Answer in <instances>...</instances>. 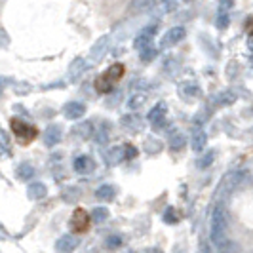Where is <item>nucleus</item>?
<instances>
[{"label":"nucleus","mask_w":253,"mask_h":253,"mask_svg":"<svg viewBox=\"0 0 253 253\" xmlns=\"http://www.w3.org/2000/svg\"><path fill=\"white\" fill-rule=\"evenodd\" d=\"M185 143H187V137H185L183 133H179V131H173V133H171V137H169V147H171L173 151H181V149L185 147Z\"/></svg>","instance_id":"nucleus-21"},{"label":"nucleus","mask_w":253,"mask_h":253,"mask_svg":"<svg viewBox=\"0 0 253 253\" xmlns=\"http://www.w3.org/2000/svg\"><path fill=\"white\" fill-rule=\"evenodd\" d=\"M206 143H208V137L202 129H194L192 131V137H190V145H192V151L194 152H202L206 149Z\"/></svg>","instance_id":"nucleus-13"},{"label":"nucleus","mask_w":253,"mask_h":253,"mask_svg":"<svg viewBox=\"0 0 253 253\" xmlns=\"http://www.w3.org/2000/svg\"><path fill=\"white\" fill-rule=\"evenodd\" d=\"M183 38H185V29H183V27H173V29H169L164 35L162 46H173V44L181 42Z\"/></svg>","instance_id":"nucleus-8"},{"label":"nucleus","mask_w":253,"mask_h":253,"mask_svg":"<svg viewBox=\"0 0 253 253\" xmlns=\"http://www.w3.org/2000/svg\"><path fill=\"white\" fill-rule=\"evenodd\" d=\"M154 37H156V25L145 27L139 35L135 37V42H133L135 44V50L145 51L149 50V48H152V38Z\"/></svg>","instance_id":"nucleus-3"},{"label":"nucleus","mask_w":253,"mask_h":253,"mask_svg":"<svg viewBox=\"0 0 253 253\" xmlns=\"http://www.w3.org/2000/svg\"><path fill=\"white\" fill-rule=\"evenodd\" d=\"M246 29L250 31V35H252V37H253V17H250V19L246 21Z\"/></svg>","instance_id":"nucleus-34"},{"label":"nucleus","mask_w":253,"mask_h":253,"mask_svg":"<svg viewBox=\"0 0 253 253\" xmlns=\"http://www.w3.org/2000/svg\"><path fill=\"white\" fill-rule=\"evenodd\" d=\"M120 244H122V240H120L118 236H111V238L107 240V246H109V248H118Z\"/></svg>","instance_id":"nucleus-32"},{"label":"nucleus","mask_w":253,"mask_h":253,"mask_svg":"<svg viewBox=\"0 0 253 253\" xmlns=\"http://www.w3.org/2000/svg\"><path fill=\"white\" fill-rule=\"evenodd\" d=\"M107 46H109V38L107 37L99 38V40L91 46V51H89L91 59H99V57H103V53H105V50H107Z\"/></svg>","instance_id":"nucleus-15"},{"label":"nucleus","mask_w":253,"mask_h":253,"mask_svg":"<svg viewBox=\"0 0 253 253\" xmlns=\"http://www.w3.org/2000/svg\"><path fill=\"white\" fill-rule=\"evenodd\" d=\"M246 177V173L240 171V169H236V171H232V173H228L227 179H225V183H223V190L225 192H230V190H234L238 185H240L242 181Z\"/></svg>","instance_id":"nucleus-10"},{"label":"nucleus","mask_w":253,"mask_h":253,"mask_svg":"<svg viewBox=\"0 0 253 253\" xmlns=\"http://www.w3.org/2000/svg\"><path fill=\"white\" fill-rule=\"evenodd\" d=\"M234 93H230V91H223L219 97H217V101L219 103H234Z\"/></svg>","instance_id":"nucleus-30"},{"label":"nucleus","mask_w":253,"mask_h":253,"mask_svg":"<svg viewBox=\"0 0 253 253\" xmlns=\"http://www.w3.org/2000/svg\"><path fill=\"white\" fill-rule=\"evenodd\" d=\"M76 246H78V240H76V236H73V234H65V236H61L59 240H57V252L61 253H71L76 250Z\"/></svg>","instance_id":"nucleus-9"},{"label":"nucleus","mask_w":253,"mask_h":253,"mask_svg":"<svg viewBox=\"0 0 253 253\" xmlns=\"http://www.w3.org/2000/svg\"><path fill=\"white\" fill-rule=\"evenodd\" d=\"M105 75L111 78V82H118L122 76H124V65H120V63H114V65H111L109 67V71L105 73Z\"/></svg>","instance_id":"nucleus-20"},{"label":"nucleus","mask_w":253,"mask_h":253,"mask_svg":"<svg viewBox=\"0 0 253 253\" xmlns=\"http://www.w3.org/2000/svg\"><path fill=\"white\" fill-rule=\"evenodd\" d=\"M126 158H133V156H135V154H137V151H135V149H133V147H131V145H127L126 147Z\"/></svg>","instance_id":"nucleus-33"},{"label":"nucleus","mask_w":253,"mask_h":253,"mask_svg":"<svg viewBox=\"0 0 253 253\" xmlns=\"http://www.w3.org/2000/svg\"><path fill=\"white\" fill-rule=\"evenodd\" d=\"M145 103H147V93H145V91H137V93H133V95L129 97L127 107H129L131 111H137V109H141Z\"/></svg>","instance_id":"nucleus-17"},{"label":"nucleus","mask_w":253,"mask_h":253,"mask_svg":"<svg viewBox=\"0 0 253 253\" xmlns=\"http://www.w3.org/2000/svg\"><path fill=\"white\" fill-rule=\"evenodd\" d=\"M232 8V2H221V10H228Z\"/></svg>","instance_id":"nucleus-36"},{"label":"nucleus","mask_w":253,"mask_h":253,"mask_svg":"<svg viewBox=\"0 0 253 253\" xmlns=\"http://www.w3.org/2000/svg\"><path fill=\"white\" fill-rule=\"evenodd\" d=\"M86 69V63H84V59H76V63H73L71 65V69H69V73H71V76L75 78V73H76V76L80 75L82 71Z\"/></svg>","instance_id":"nucleus-27"},{"label":"nucleus","mask_w":253,"mask_h":253,"mask_svg":"<svg viewBox=\"0 0 253 253\" xmlns=\"http://www.w3.org/2000/svg\"><path fill=\"white\" fill-rule=\"evenodd\" d=\"M46 194H48V189H46L44 183L35 181V183H31V185L27 187V196H29L31 200H42Z\"/></svg>","instance_id":"nucleus-11"},{"label":"nucleus","mask_w":253,"mask_h":253,"mask_svg":"<svg viewBox=\"0 0 253 253\" xmlns=\"http://www.w3.org/2000/svg\"><path fill=\"white\" fill-rule=\"evenodd\" d=\"M225 232H227V215H225V208L217 206L211 213V242L217 248H221L225 244Z\"/></svg>","instance_id":"nucleus-1"},{"label":"nucleus","mask_w":253,"mask_h":253,"mask_svg":"<svg viewBox=\"0 0 253 253\" xmlns=\"http://www.w3.org/2000/svg\"><path fill=\"white\" fill-rule=\"evenodd\" d=\"M228 23H230V17H228V13L221 12L219 15H217V27H219V29H227Z\"/></svg>","instance_id":"nucleus-29"},{"label":"nucleus","mask_w":253,"mask_h":253,"mask_svg":"<svg viewBox=\"0 0 253 253\" xmlns=\"http://www.w3.org/2000/svg\"><path fill=\"white\" fill-rule=\"evenodd\" d=\"M95 196L99 200H113L114 196H116V189H114L113 185H103V187L95 190Z\"/></svg>","instance_id":"nucleus-18"},{"label":"nucleus","mask_w":253,"mask_h":253,"mask_svg":"<svg viewBox=\"0 0 253 253\" xmlns=\"http://www.w3.org/2000/svg\"><path fill=\"white\" fill-rule=\"evenodd\" d=\"M213 160H215V151L204 152L202 156H200V160H198V168H200V169H206V168H210V166L213 164Z\"/></svg>","instance_id":"nucleus-23"},{"label":"nucleus","mask_w":253,"mask_h":253,"mask_svg":"<svg viewBox=\"0 0 253 253\" xmlns=\"http://www.w3.org/2000/svg\"><path fill=\"white\" fill-rule=\"evenodd\" d=\"M10 127H12L13 135H15V139L19 141L21 145H27V143H31V141L37 137V127L31 126V124H27L23 120H19V118H12L10 120Z\"/></svg>","instance_id":"nucleus-2"},{"label":"nucleus","mask_w":253,"mask_h":253,"mask_svg":"<svg viewBox=\"0 0 253 253\" xmlns=\"http://www.w3.org/2000/svg\"><path fill=\"white\" fill-rule=\"evenodd\" d=\"M166 116H168V107L164 103H158L156 107H152V111L149 113V120L154 127H162L166 122Z\"/></svg>","instance_id":"nucleus-5"},{"label":"nucleus","mask_w":253,"mask_h":253,"mask_svg":"<svg viewBox=\"0 0 253 253\" xmlns=\"http://www.w3.org/2000/svg\"><path fill=\"white\" fill-rule=\"evenodd\" d=\"M111 88H113V82H111V78H109V76H107V75L97 76V80H95V89H97V91L107 93Z\"/></svg>","instance_id":"nucleus-22"},{"label":"nucleus","mask_w":253,"mask_h":253,"mask_svg":"<svg viewBox=\"0 0 253 253\" xmlns=\"http://www.w3.org/2000/svg\"><path fill=\"white\" fill-rule=\"evenodd\" d=\"M122 126L127 127V129H131V131H137V129H141L139 116H135V114H126V116L122 118Z\"/></svg>","instance_id":"nucleus-19"},{"label":"nucleus","mask_w":253,"mask_h":253,"mask_svg":"<svg viewBox=\"0 0 253 253\" xmlns=\"http://www.w3.org/2000/svg\"><path fill=\"white\" fill-rule=\"evenodd\" d=\"M63 113L69 120H78V118H82L86 114V105L78 101H69L63 107Z\"/></svg>","instance_id":"nucleus-6"},{"label":"nucleus","mask_w":253,"mask_h":253,"mask_svg":"<svg viewBox=\"0 0 253 253\" xmlns=\"http://www.w3.org/2000/svg\"><path fill=\"white\" fill-rule=\"evenodd\" d=\"M154 57H156V50H154V48H149V50L141 51V59H143V61H151Z\"/></svg>","instance_id":"nucleus-31"},{"label":"nucleus","mask_w":253,"mask_h":253,"mask_svg":"<svg viewBox=\"0 0 253 253\" xmlns=\"http://www.w3.org/2000/svg\"><path fill=\"white\" fill-rule=\"evenodd\" d=\"M107 217H109V210H107V208H95V210L91 211V221H93V223H103Z\"/></svg>","instance_id":"nucleus-24"},{"label":"nucleus","mask_w":253,"mask_h":253,"mask_svg":"<svg viewBox=\"0 0 253 253\" xmlns=\"http://www.w3.org/2000/svg\"><path fill=\"white\" fill-rule=\"evenodd\" d=\"M2 145H4V149H8V133L6 131H2Z\"/></svg>","instance_id":"nucleus-35"},{"label":"nucleus","mask_w":253,"mask_h":253,"mask_svg":"<svg viewBox=\"0 0 253 253\" xmlns=\"http://www.w3.org/2000/svg\"><path fill=\"white\" fill-rule=\"evenodd\" d=\"M73 166H75L76 173H89V171H93L95 162L89 156H78V158H75V164Z\"/></svg>","instance_id":"nucleus-12"},{"label":"nucleus","mask_w":253,"mask_h":253,"mask_svg":"<svg viewBox=\"0 0 253 253\" xmlns=\"http://www.w3.org/2000/svg\"><path fill=\"white\" fill-rule=\"evenodd\" d=\"M93 133V124L91 122H78L75 127H73V135L80 137V139H88Z\"/></svg>","instance_id":"nucleus-14"},{"label":"nucleus","mask_w":253,"mask_h":253,"mask_svg":"<svg viewBox=\"0 0 253 253\" xmlns=\"http://www.w3.org/2000/svg\"><path fill=\"white\" fill-rule=\"evenodd\" d=\"M248 46H250V50L253 51V37H250V38H248Z\"/></svg>","instance_id":"nucleus-37"},{"label":"nucleus","mask_w":253,"mask_h":253,"mask_svg":"<svg viewBox=\"0 0 253 253\" xmlns=\"http://www.w3.org/2000/svg\"><path fill=\"white\" fill-rule=\"evenodd\" d=\"M61 139H63V129H61V126H57V124H51L46 129V133H44V143L48 147H55Z\"/></svg>","instance_id":"nucleus-7"},{"label":"nucleus","mask_w":253,"mask_h":253,"mask_svg":"<svg viewBox=\"0 0 253 253\" xmlns=\"http://www.w3.org/2000/svg\"><path fill=\"white\" fill-rule=\"evenodd\" d=\"M15 173H17V177L21 179V181H31V179L35 177V166L29 164V162H23L15 169Z\"/></svg>","instance_id":"nucleus-16"},{"label":"nucleus","mask_w":253,"mask_h":253,"mask_svg":"<svg viewBox=\"0 0 253 253\" xmlns=\"http://www.w3.org/2000/svg\"><path fill=\"white\" fill-rule=\"evenodd\" d=\"M89 221H91V215H88L84 210H76L71 217V227L75 228L76 232H84V230H88Z\"/></svg>","instance_id":"nucleus-4"},{"label":"nucleus","mask_w":253,"mask_h":253,"mask_svg":"<svg viewBox=\"0 0 253 253\" xmlns=\"http://www.w3.org/2000/svg\"><path fill=\"white\" fill-rule=\"evenodd\" d=\"M95 137H97V143H105V141L109 139V126H107V124H103L101 129L95 133Z\"/></svg>","instance_id":"nucleus-28"},{"label":"nucleus","mask_w":253,"mask_h":253,"mask_svg":"<svg viewBox=\"0 0 253 253\" xmlns=\"http://www.w3.org/2000/svg\"><path fill=\"white\" fill-rule=\"evenodd\" d=\"M219 253H238L240 252V248H238V244L236 242H225L221 248H217Z\"/></svg>","instance_id":"nucleus-26"},{"label":"nucleus","mask_w":253,"mask_h":253,"mask_svg":"<svg viewBox=\"0 0 253 253\" xmlns=\"http://www.w3.org/2000/svg\"><path fill=\"white\" fill-rule=\"evenodd\" d=\"M122 158H124V154H122V149H120V147H114V149H111L109 154H107V162H109V164H116V162H120Z\"/></svg>","instance_id":"nucleus-25"}]
</instances>
